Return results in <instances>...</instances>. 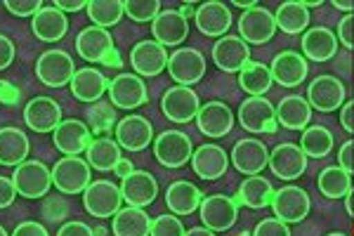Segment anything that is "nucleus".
Masks as SVG:
<instances>
[{"instance_id": "53", "label": "nucleus", "mask_w": 354, "mask_h": 236, "mask_svg": "<svg viewBox=\"0 0 354 236\" xmlns=\"http://www.w3.org/2000/svg\"><path fill=\"white\" fill-rule=\"evenodd\" d=\"M340 123L347 132H354V102H345V105H342Z\"/></svg>"}, {"instance_id": "23", "label": "nucleus", "mask_w": 354, "mask_h": 236, "mask_svg": "<svg viewBox=\"0 0 354 236\" xmlns=\"http://www.w3.org/2000/svg\"><path fill=\"white\" fill-rule=\"evenodd\" d=\"M232 163L234 168L243 175H260L270 165V152L260 140H241L232 149Z\"/></svg>"}, {"instance_id": "2", "label": "nucleus", "mask_w": 354, "mask_h": 236, "mask_svg": "<svg viewBox=\"0 0 354 236\" xmlns=\"http://www.w3.org/2000/svg\"><path fill=\"white\" fill-rule=\"evenodd\" d=\"M76 64H73L71 55L64 50H45V53L36 60V76L48 88H64L71 85V78L76 76Z\"/></svg>"}, {"instance_id": "15", "label": "nucleus", "mask_w": 354, "mask_h": 236, "mask_svg": "<svg viewBox=\"0 0 354 236\" xmlns=\"http://www.w3.org/2000/svg\"><path fill=\"white\" fill-rule=\"evenodd\" d=\"M24 123L33 132H55L57 125L62 123V107L53 97H33L24 107Z\"/></svg>"}, {"instance_id": "26", "label": "nucleus", "mask_w": 354, "mask_h": 236, "mask_svg": "<svg viewBox=\"0 0 354 236\" xmlns=\"http://www.w3.org/2000/svg\"><path fill=\"white\" fill-rule=\"evenodd\" d=\"M109 83L104 73L100 69L93 66H83L76 71V76L71 78V95L76 97L78 102H85V105H95V102L102 100L106 90H109Z\"/></svg>"}, {"instance_id": "10", "label": "nucleus", "mask_w": 354, "mask_h": 236, "mask_svg": "<svg viewBox=\"0 0 354 236\" xmlns=\"http://www.w3.org/2000/svg\"><path fill=\"white\" fill-rule=\"evenodd\" d=\"M161 109L165 118L173 120V123H189V120L198 116L201 102H198V95L192 88H187V85H173L170 90H165Z\"/></svg>"}, {"instance_id": "9", "label": "nucleus", "mask_w": 354, "mask_h": 236, "mask_svg": "<svg viewBox=\"0 0 354 236\" xmlns=\"http://www.w3.org/2000/svg\"><path fill=\"white\" fill-rule=\"evenodd\" d=\"M109 102L116 109H137L149 102V92L147 85L137 73H118L109 83Z\"/></svg>"}, {"instance_id": "40", "label": "nucleus", "mask_w": 354, "mask_h": 236, "mask_svg": "<svg viewBox=\"0 0 354 236\" xmlns=\"http://www.w3.org/2000/svg\"><path fill=\"white\" fill-rule=\"evenodd\" d=\"M85 12H88L93 26L109 28L121 21V17L125 15V8L121 0H88Z\"/></svg>"}, {"instance_id": "7", "label": "nucleus", "mask_w": 354, "mask_h": 236, "mask_svg": "<svg viewBox=\"0 0 354 236\" xmlns=\"http://www.w3.org/2000/svg\"><path fill=\"white\" fill-rule=\"evenodd\" d=\"M239 123L248 132L274 135L279 128L277 107L270 100H265V97H248L245 102H241V109H239Z\"/></svg>"}, {"instance_id": "24", "label": "nucleus", "mask_w": 354, "mask_h": 236, "mask_svg": "<svg viewBox=\"0 0 354 236\" xmlns=\"http://www.w3.org/2000/svg\"><path fill=\"white\" fill-rule=\"evenodd\" d=\"M196 125L205 137L220 140L234 128V114L222 102H208V105H201V109H198Z\"/></svg>"}, {"instance_id": "31", "label": "nucleus", "mask_w": 354, "mask_h": 236, "mask_svg": "<svg viewBox=\"0 0 354 236\" xmlns=\"http://www.w3.org/2000/svg\"><path fill=\"white\" fill-rule=\"evenodd\" d=\"M338 50V36L326 26H314L307 28L302 36V53L314 62H328L335 57Z\"/></svg>"}, {"instance_id": "49", "label": "nucleus", "mask_w": 354, "mask_h": 236, "mask_svg": "<svg viewBox=\"0 0 354 236\" xmlns=\"http://www.w3.org/2000/svg\"><path fill=\"white\" fill-rule=\"evenodd\" d=\"M15 57H17V45H15V40L0 33V71H5L8 66H12Z\"/></svg>"}, {"instance_id": "56", "label": "nucleus", "mask_w": 354, "mask_h": 236, "mask_svg": "<svg viewBox=\"0 0 354 236\" xmlns=\"http://www.w3.org/2000/svg\"><path fill=\"white\" fill-rule=\"evenodd\" d=\"M333 8H335V10H345L347 15H352L354 3H350V0H333Z\"/></svg>"}, {"instance_id": "6", "label": "nucleus", "mask_w": 354, "mask_h": 236, "mask_svg": "<svg viewBox=\"0 0 354 236\" xmlns=\"http://www.w3.org/2000/svg\"><path fill=\"white\" fill-rule=\"evenodd\" d=\"M310 194L302 187H295V184H286L279 192H274L272 199V210L274 217H279L281 222L293 224V222H302L307 215H310Z\"/></svg>"}, {"instance_id": "27", "label": "nucleus", "mask_w": 354, "mask_h": 236, "mask_svg": "<svg viewBox=\"0 0 354 236\" xmlns=\"http://www.w3.org/2000/svg\"><path fill=\"white\" fill-rule=\"evenodd\" d=\"M272 78L274 83L283 85V88H295V85H300L302 80L307 78V60L298 53H293V50H288V53H281L274 57L272 62Z\"/></svg>"}, {"instance_id": "54", "label": "nucleus", "mask_w": 354, "mask_h": 236, "mask_svg": "<svg viewBox=\"0 0 354 236\" xmlns=\"http://www.w3.org/2000/svg\"><path fill=\"white\" fill-rule=\"evenodd\" d=\"M53 5L57 10H62V12H78V10L88 8L85 0H57V3H53Z\"/></svg>"}, {"instance_id": "35", "label": "nucleus", "mask_w": 354, "mask_h": 236, "mask_svg": "<svg viewBox=\"0 0 354 236\" xmlns=\"http://www.w3.org/2000/svg\"><path fill=\"white\" fill-rule=\"evenodd\" d=\"M121 147H118L116 140L111 137H97V140L90 142L88 152H85V161L90 163V168L95 170H113L121 161Z\"/></svg>"}, {"instance_id": "46", "label": "nucleus", "mask_w": 354, "mask_h": 236, "mask_svg": "<svg viewBox=\"0 0 354 236\" xmlns=\"http://www.w3.org/2000/svg\"><path fill=\"white\" fill-rule=\"evenodd\" d=\"M253 236H290V229L279 217H267V220L258 222V227L253 229Z\"/></svg>"}, {"instance_id": "61", "label": "nucleus", "mask_w": 354, "mask_h": 236, "mask_svg": "<svg viewBox=\"0 0 354 236\" xmlns=\"http://www.w3.org/2000/svg\"><path fill=\"white\" fill-rule=\"evenodd\" d=\"M305 8H319V5H322V0H305Z\"/></svg>"}, {"instance_id": "13", "label": "nucleus", "mask_w": 354, "mask_h": 236, "mask_svg": "<svg viewBox=\"0 0 354 236\" xmlns=\"http://www.w3.org/2000/svg\"><path fill=\"white\" fill-rule=\"evenodd\" d=\"M168 73L177 85H194L203 78L205 73V57L203 53L194 48H180L170 55L168 60Z\"/></svg>"}, {"instance_id": "5", "label": "nucleus", "mask_w": 354, "mask_h": 236, "mask_svg": "<svg viewBox=\"0 0 354 236\" xmlns=\"http://www.w3.org/2000/svg\"><path fill=\"white\" fill-rule=\"evenodd\" d=\"M153 156L165 168H182L194 156V145L189 135L182 130H165L153 140Z\"/></svg>"}, {"instance_id": "47", "label": "nucleus", "mask_w": 354, "mask_h": 236, "mask_svg": "<svg viewBox=\"0 0 354 236\" xmlns=\"http://www.w3.org/2000/svg\"><path fill=\"white\" fill-rule=\"evenodd\" d=\"M338 43L345 45L347 50H352L354 48V15H345L340 19V24H338Z\"/></svg>"}, {"instance_id": "51", "label": "nucleus", "mask_w": 354, "mask_h": 236, "mask_svg": "<svg viewBox=\"0 0 354 236\" xmlns=\"http://www.w3.org/2000/svg\"><path fill=\"white\" fill-rule=\"evenodd\" d=\"M10 236H50V232L43 227L41 222H33V220H28V222L17 224V227H15V232L10 234Z\"/></svg>"}, {"instance_id": "30", "label": "nucleus", "mask_w": 354, "mask_h": 236, "mask_svg": "<svg viewBox=\"0 0 354 236\" xmlns=\"http://www.w3.org/2000/svg\"><path fill=\"white\" fill-rule=\"evenodd\" d=\"M205 197L201 194V189L196 184L187 182V180H177L168 187L165 192V203L173 215H192L201 208V201Z\"/></svg>"}, {"instance_id": "36", "label": "nucleus", "mask_w": 354, "mask_h": 236, "mask_svg": "<svg viewBox=\"0 0 354 236\" xmlns=\"http://www.w3.org/2000/svg\"><path fill=\"white\" fill-rule=\"evenodd\" d=\"M272 199H274V187L270 180L260 175H250L245 177L239 187V203L248 206V208H267L272 206Z\"/></svg>"}, {"instance_id": "34", "label": "nucleus", "mask_w": 354, "mask_h": 236, "mask_svg": "<svg viewBox=\"0 0 354 236\" xmlns=\"http://www.w3.org/2000/svg\"><path fill=\"white\" fill-rule=\"evenodd\" d=\"M277 120L288 130H305L312 120V107L300 95L283 97L277 107Z\"/></svg>"}, {"instance_id": "37", "label": "nucleus", "mask_w": 354, "mask_h": 236, "mask_svg": "<svg viewBox=\"0 0 354 236\" xmlns=\"http://www.w3.org/2000/svg\"><path fill=\"white\" fill-rule=\"evenodd\" d=\"M274 19H277V28H281L283 33H302L310 26V10L300 0H286L279 5Z\"/></svg>"}, {"instance_id": "33", "label": "nucleus", "mask_w": 354, "mask_h": 236, "mask_svg": "<svg viewBox=\"0 0 354 236\" xmlns=\"http://www.w3.org/2000/svg\"><path fill=\"white\" fill-rule=\"evenodd\" d=\"M153 220L147 215L145 208H121L111 220L113 236H149Z\"/></svg>"}, {"instance_id": "43", "label": "nucleus", "mask_w": 354, "mask_h": 236, "mask_svg": "<svg viewBox=\"0 0 354 236\" xmlns=\"http://www.w3.org/2000/svg\"><path fill=\"white\" fill-rule=\"evenodd\" d=\"M88 120H90V132H109L113 128L116 120V114L113 109L106 105V102H95L88 109Z\"/></svg>"}, {"instance_id": "48", "label": "nucleus", "mask_w": 354, "mask_h": 236, "mask_svg": "<svg viewBox=\"0 0 354 236\" xmlns=\"http://www.w3.org/2000/svg\"><path fill=\"white\" fill-rule=\"evenodd\" d=\"M17 197H19V192H17L12 177H3L0 175V210L3 208H10V206L15 203Z\"/></svg>"}, {"instance_id": "38", "label": "nucleus", "mask_w": 354, "mask_h": 236, "mask_svg": "<svg viewBox=\"0 0 354 236\" xmlns=\"http://www.w3.org/2000/svg\"><path fill=\"white\" fill-rule=\"evenodd\" d=\"M272 83H274L272 69L260 64V62H248V64L241 69V73H239V85H241L250 97H262L272 88Z\"/></svg>"}, {"instance_id": "44", "label": "nucleus", "mask_w": 354, "mask_h": 236, "mask_svg": "<svg viewBox=\"0 0 354 236\" xmlns=\"http://www.w3.org/2000/svg\"><path fill=\"white\" fill-rule=\"evenodd\" d=\"M185 224L177 215H158L151 224V234L149 236H185Z\"/></svg>"}, {"instance_id": "57", "label": "nucleus", "mask_w": 354, "mask_h": 236, "mask_svg": "<svg viewBox=\"0 0 354 236\" xmlns=\"http://www.w3.org/2000/svg\"><path fill=\"white\" fill-rule=\"evenodd\" d=\"M185 236H215V232H210V229H205V227H194V229H187Z\"/></svg>"}, {"instance_id": "59", "label": "nucleus", "mask_w": 354, "mask_h": 236, "mask_svg": "<svg viewBox=\"0 0 354 236\" xmlns=\"http://www.w3.org/2000/svg\"><path fill=\"white\" fill-rule=\"evenodd\" d=\"M234 8L253 10V8H258V3H255V0H234Z\"/></svg>"}, {"instance_id": "18", "label": "nucleus", "mask_w": 354, "mask_h": 236, "mask_svg": "<svg viewBox=\"0 0 354 236\" xmlns=\"http://www.w3.org/2000/svg\"><path fill=\"white\" fill-rule=\"evenodd\" d=\"M151 33L163 48H177L189 36V21L187 17H182L180 10H163L151 21Z\"/></svg>"}, {"instance_id": "12", "label": "nucleus", "mask_w": 354, "mask_h": 236, "mask_svg": "<svg viewBox=\"0 0 354 236\" xmlns=\"http://www.w3.org/2000/svg\"><path fill=\"white\" fill-rule=\"evenodd\" d=\"M168 50L156 40H140L133 50H130V66L135 69L137 76H158L168 69Z\"/></svg>"}, {"instance_id": "14", "label": "nucleus", "mask_w": 354, "mask_h": 236, "mask_svg": "<svg viewBox=\"0 0 354 236\" xmlns=\"http://www.w3.org/2000/svg\"><path fill=\"white\" fill-rule=\"evenodd\" d=\"M239 33H241V40H245L248 45H262L272 40L274 33H277V19H274L270 10L258 5V8L245 10L239 17Z\"/></svg>"}, {"instance_id": "42", "label": "nucleus", "mask_w": 354, "mask_h": 236, "mask_svg": "<svg viewBox=\"0 0 354 236\" xmlns=\"http://www.w3.org/2000/svg\"><path fill=\"white\" fill-rule=\"evenodd\" d=\"M123 8H125V15H128L133 21H140V24L153 21L163 12L158 0H125Z\"/></svg>"}, {"instance_id": "20", "label": "nucleus", "mask_w": 354, "mask_h": 236, "mask_svg": "<svg viewBox=\"0 0 354 236\" xmlns=\"http://www.w3.org/2000/svg\"><path fill=\"white\" fill-rule=\"evenodd\" d=\"M116 142L125 152H142L153 142V128L145 116H125L116 123Z\"/></svg>"}, {"instance_id": "45", "label": "nucleus", "mask_w": 354, "mask_h": 236, "mask_svg": "<svg viewBox=\"0 0 354 236\" xmlns=\"http://www.w3.org/2000/svg\"><path fill=\"white\" fill-rule=\"evenodd\" d=\"M5 10L15 17H36L43 10L41 0H5Z\"/></svg>"}, {"instance_id": "58", "label": "nucleus", "mask_w": 354, "mask_h": 236, "mask_svg": "<svg viewBox=\"0 0 354 236\" xmlns=\"http://www.w3.org/2000/svg\"><path fill=\"white\" fill-rule=\"evenodd\" d=\"M196 10H198V5H194V3H185L180 8V12H182V17H196Z\"/></svg>"}, {"instance_id": "28", "label": "nucleus", "mask_w": 354, "mask_h": 236, "mask_svg": "<svg viewBox=\"0 0 354 236\" xmlns=\"http://www.w3.org/2000/svg\"><path fill=\"white\" fill-rule=\"evenodd\" d=\"M227 165H230V158H227V152L222 147L203 145V147L194 149L192 168L198 177H203V180H220L227 172Z\"/></svg>"}, {"instance_id": "29", "label": "nucleus", "mask_w": 354, "mask_h": 236, "mask_svg": "<svg viewBox=\"0 0 354 236\" xmlns=\"http://www.w3.org/2000/svg\"><path fill=\"white\" fill-rule=\"evenodd\" d=\"M68 28V19L62 10H57L55 5H43V10L33 17L31 21V31L33 36L43 43H57L66 36Z\"/></svg>"}, {"instance_id": "50", "label": "nucleus", "mask_w": 354, "mask_h": 236, "mask_svg": "<svg viewBox=\"0 0 354 236\" xmlns=\"http://www.w3.org/2000/svg\"><path fill=\"white\" fill-rule=\"evenodd\" d=\"M338 165L345 172L354 175V142L352 140H347L345 145L340 147V152H338Z\"/></svg>"}, {"instance_id": "8", "label": "nucleus", "mask_w": 354, "mask_h": 236, "mask_svg": "<svg viewBox=\"0 0 354 236\" xmlns=\"http://www.w3.org/2000/svg\"><path fill=\"white\" fill-rule=\"evenodd\" d=\"M201 222L205 229L210 232H227L234 227L239 217V201H234L225 194H213V197H205L201 201V208H198Z\"/></svg>"}, {"instance_id": "52", "label": "nucleus", "mask_w": 354, "mask_h": 236, "mask_svg": "<svg viewBox=\"0 0 354 236\" xmlns=\"http://www.w3.org/2000/svg\"><path fill=\"white\" fill-rule=\"evenodd\" d=\"M57 236H95V232L85 222L73 220V222L62 224V229L57 232Z\"/></svg>"}, {"instance_id": "32", "label": "nucleus", "mask_w": 354, "mask_h": 236, "mask_svg": "<svg viewBox=\"0 0 354 236\" xmlns=\"http://www.w3.org/2000/svg\"><path fill=\"white\" fill-rule=\"evenodd\" d=\"M31 145L28 137L19 128H0V165L17 168L28 161Z\"/></svg>"}, {"instance_id": "21", "label": "nucleus", "mask_w": 354, "mask_h": 236, "mask_svg": "<svg viewBox=\"0 0 354 236\" xmlns=\"http://www.w3.org/2000/svg\"><path fill=\"white\" fill-rule=\"evenodd\" d=\"M215 66L227 73H241V69L250 62V48L241 36H225L213 45Z\"/></svg>"}, {"instance_id": "11", "label": "nucleus", "mask_w": 354, "mask_h": 236, "mask_svg": "<svg viewBox=\"0 0 354 236\" xmlns=\"http://www.w3.org/2000/svg\"><path fill=\"white\" fill-rule=\"evenodd\" d=\"M53 142L64 156H81L83 152H88L90 142H93V132H90V125L83 123V120L66 118L55 128Z\"/></svg>"}, {"instance_id": "41", "label": "nucleus", "mask_w": 354, "mask_h": 236, "mask_svg": "<svg viewBox=\"0 0 354 236\" xmlns=\"http://www.w3.org/2000/svg\"><path fill=\"white\" fill-rule=\"evenodd\" d=\"M300 149L305 152L307 158H324L330 154L333 149V135H330L328 128L324 125H312V128H305L300 140Z\"/></svg>"}, {"instance_id": "17", "label": "nucleus", "mask_w": 354, "mask_h": 236, "mask_svg": "<svg viewBox=\"0 0 354 236\" xmlns=\"http://www.w3.org/2000/svg\"><path fill=\"white\" fill-rule=\"evenodd\" d=\"M121 194L125 203L133 206V208H147L158 197V182L153 180L151 172L133 170L128 177L121 180Z\"/></svg>"}, {"instance_id": "19", "label": "nucleus", "mask_w": 354, "mask_h": 236, "mask_svg": "<svg viewBox=\"0 0 354 236\" xmlns=\"http://www.w3.org/2000/svg\"><path fill=\"white\" fill-rule=\"evenodd\" d=\"M307 100L317 111H335L345 105V85L335 76H317L307 88Z\"/></svg>"}, {"instance_id": "16", "label": "nucleus", "mask_w": 354, "mask_h": 236, "mask_svg": "<svg viewBox=\"0 0 354 236\" xmlns=\"http://www.w3.org/2000/svg\"><path fill=\"white\" fill-rule=\"evenodd\" d=\"M270 168L279 180H298L302 172L307 170V156L300 149V145L283 142L270 154Z\"/></svg>"}, {"instance_id": "39", "label": "nucleus", "mask_w": 354, "mask_h": 236, "mask_svg": "<svg viewBox=\"0 0 354 236\" xmlns=\"http://www.w3.org/2000/svg\"><path fill=\"white\" fill-rule=\"evenodd\" d=\"M319 189L328 199H345L352 189V175L345 172L340 165H328L319 172Z\"/></svg>"}, {"instance_id": "4", "label": "nucleus", "mask_w": 354, "mask_h": 236, "mask_svg": "<svg viewBox=\"0 0 354 236\" xmlns=\"http://www.w3.org/2000/svg\"><path fill=\"white\" fill-rule=\"evenodd\" d=\"M12 182L19 192V197L24 199H43L53 187V170L43 163V161L28 158L21 165L15 168Z\"/></svg>"}, {"instance_id": "1", "label": "nucleus", "mask_w": 354, "mask_h": 236, "mask_svg": "<svg viewBox=\"0 0 354 236\" xmlns=\"http://www.w3.org/2000/svg\"><path fill=\"white\" fill-rule=\"evenodd\" d=\"M93 182V168L81 156H64L53 165V184L66 197L83 194Z\"/></svg>"}, {"instance_id": "22", "label": "nucleus", "mask_w": 354, "mask_h": 236, "mask_svg": "<svg viewBox=\"0 0 354 236\" xmlns=\"http://www.w3.org/2000/svg\"><path fill=\"white\" fill-rule=\"evenodd\" d=\"M76 50L90 64H100L106 57L113 53V38L109 33V28H100V26H88L78 33L76 38Z\"/></svg>"}, {"instance_id": "63", "label": "nucleus", "mask_w": 354, "mask_h": 236, "mask_svg": "<svg viewBox=\"0 0 354 236\" xmlns=\"http://www.w3.org/2000/svg\"><path fill=\"white\" fill-rule=\"evenodd\" d=\"M326 236H347V234H340V232H333V234H326Z\"/></svg>"}, {"instance_id": "60", "label": "nucleus", "mask_w": 354, "mask_h": 236, "mask_svg": "<svg viewBox=\"0 0 354 236\" xmlns=\"http://www.w3.org/2000/svg\"><path fill=\"white\" fill-rule=\"evenodd\" d=\"M352 199H354V192H350L345 197V206H347V215H352L354 217V203H352Z\"/></svg>"}, {"instance_id": "62", "label": "nucleus", "mask_w": 354, "mask_h": 236, "mask_svg": "<svg viewBox=\"0 0 354 236\" xmlns=\"http://www.w3.org/2000/svg\"><path fill=\"white\" fill-rule=\"evenodd\" d=\"M0 236H10L8 232H5V229H3V224H0Z\"/></svg>"}, {"instance_id": "25", "label": "nucleus", "mask_w": 354, "mask_h": 236, "mask_svg": "<svg viewBox=\"0 0 354 236\" xmlns=\"http://www.w3.org/2000/svg\"><path fill=\"white\" fill-rule=\"evenodd\" d=\"M194 19H196V26L203 36L225 38V33L232 26V10L220 0H208V3L198 5Z\"/></svg>"}, {"instance_id": "55", "label": "nucleus", "mask_w": 354, "mask_h": 236, "mask_svg": "<svg viewBox=\"0 0 354 236\" xmlns=\"http://www.w3.org/2000/svg\"><path fill=\"white\" fill-rule=\"evenodd\" d=\"M133 170H135V168H133V161H128V158H121V161H118L116 168H113V172H116V175L121 177V180H123V177H128Z\"/></svg>"}, {"instance_id": "3", "label": "nucleus", "mask_w": 354, "mask_h": 236, "mask_svg": "<svg viewBox=\"0 0 354 236\" xmlns=\"http://www.w3.org/2000/svg\"><path fill=\"white\" fill-rule=\"evenodd\" d=\"M121 206H123L121 187H116L109 180H93L90 187L83 192V208L93 217H100V220L113 217L121 210Z\"/></svg>"}]
</instances>
